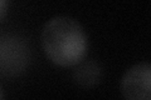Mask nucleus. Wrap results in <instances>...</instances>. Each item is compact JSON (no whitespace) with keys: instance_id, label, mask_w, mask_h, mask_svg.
Instances as JSON below:
<instances>
[{"instance_id":"f257e3e1","label":"nucleus","mask_w":151,"mask_h":100,"mask_svg":"<svg viewBox=\"0 0 151 100\" xmlns=\"http://www.w3.org/2000/svg\"><path fill=\"white\" fill-rule=\"evenodd\" d=\"M42 46L47 56L59 66L81 64L87 53V35L77 20L68 16L50 19L42 30Z\"/></svg>"},{"instance_id":"f03ea898","label":"nucleus","mask_w":151,"mask_h":100,"mask_svg":"<svg viewBox=\"0 0 151 100\" xmlns=\"http://www.w3.org/2000/svg\"><path fill=\"white\" fill-rule=\"evenodd\" d=\"M30 63L27 40L14 34L0 35V77L14 79L22 75Z\"/></svg>"},{"instance_id":"7ed1b4c3","label":"nucleus","mask_w":151,"mask_h":100,"mask_svg":"<svg viewBox=\"0 0 151 100\" xmlns=\"http://www.w3.org/2000/svg\"><path fill=\"white\" fill-rule=\"evenodd\" d=\"M122 95L129 100L151 99V66L147 63L137 64L126 71L121 80Z\"/></svg>"},{"instance_id":"20e7f679","label":"nucleus","mask_w":151,"mask_h":100,"mask_svg":"<svg viewBox=\"0 0 151 100\" xmlns=\"http://www.w3.org/2000/svg\"><path fill=\"white\" fill-rule=\"evenodd\" d=\"M101 79V69L96 63H84L76 70L74 80L79 87L91 88Z\"/></svg>"},{"instance_id":"39448f33","label":"nucleus","mask_w":151,"mask_h":100,"mask_svg":"<svg viewBox=\"0 0 151 100\" xmlns=\"http://www.w3.org/2000/svg\"><path fill=\"white\" fill-rule=\"evenodd\" d=\"M8 9V0H0V20L4 18Z\"/></svg>"},{"instance_id":"423d86ee","label":"nucleus","mask_w":151,"mask_h":100,"mask_svg":"<svg viewBox=\"0 0 151 100\" xmlns=\"http://www.w3.org/2000/svg\"><path fill=\"white\" fill-rule=\"evenodd\" d=\"M3 98H4V93H3L1 88H0V99H3Z\"/></svg>"}]
</instances>
